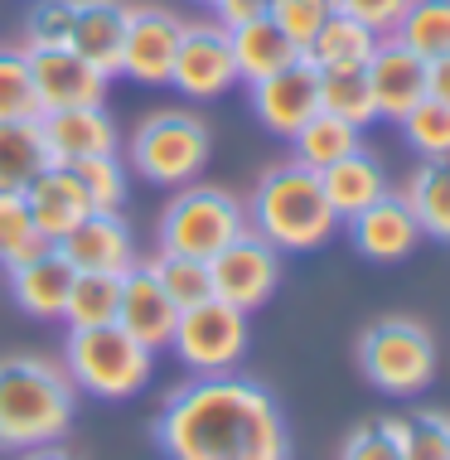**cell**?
I'll return each instance as SVG.
<instances>
[{"instance_id": "1", "label": "cell", "mask_w": 450, "mask_h": 460, "mask_svg": "<svg viewBox=\"0 0 450 460\" xmlns=\"http://www.w3.org/2000/svg\"><path fill=\"white\" fill-rule=\"evenodd\" d=\"M165 460H291V427L261 383L214 373L170 393L155 417Z\"/></svg>"}, {"instance_id": "2", "label": "cell", "mask_w": 450, "mask_h": 460, "mask_svg": "<svg viewBox=\"0 0 450 460\" xmlns=\"http://www.w3.org/2000/svg\"><path fill=\"white\" fill-rule=\"evenodd\" d=\"M78 412V388L58 364L40 354L0 358V451H34L64 441Z\"/></svg>"}, {"instance_id": "3", "label": "cell", "mask_w": 450, "mask_h": 460, "mask_svg": "<svg viewBox=\"0 0 450 460\" xmlns=\"http://www.w3.org/2000/svg\"><path fill=\"white\" fill-rule=\"evenodd\" d=\"M252 233H261L277 252H315L330 243V233L340 228V214L330 208L320 184V170L286 160L271 165L252 190V208H247Z\"/></svg>"}, {"instance_id": "4", "label": "cell", "mask_w": 450, "mask_h": 460, "mask_svg": "<svg viewBox=\"0 0 450 460\" xmlns=\"http://www.w3.org/2000/svg\"><path fill=\"white\" fill-rule=\"evenodd\" d=\"M64 373L73 388L121 402V397L141 393L155 373V349L131 340L121 325H93V330H68L64 340Z\"/></svg>"}, {"instance_id": "5", "label": "cell", "mask_w": 450, "mask_h": 460, "mask_svg": "<svg viewBox=\"0 0 450 460\" xmlns=\"http://www.w3.org/2000/svg\"><path fill=\"white\" fill-rule=\"evenodd\" d=\"M252 228L247 223V208L237 204L228 190H214V184H184L180 194L165 204L160 214V252H180V257H218L233 238Z\"/></svg>"}, {"instance_id": "6", "label": "cell", "mask_w": 450, "mask_h": 460, "mask_svg": "<svg viewBox=\"0 0 450 460\" xmlns=\"http://www.w3.org/2000/svg\"><path fill=\"white\" fill-rule=\"evenodd\" d=\"M358 368L378 393L411 397L436 378V340L407 315H387L358 340Z\"/></svg>"}, {"instance_id": "7", "label": "cell", "mask_w": 450, "mask_h": 460, "mask_svg": "<svg viewBox=\"0 0 450 460\" xmlns=\"http://www.w3.org/2000/svg\"><path fill=\"white\" fill-rule=\"evenodd\" d=\"M208 151H214V136L194 111H155L131 141V165L160 190H184L208 165Z\"/></svg>"}, {"instance_id": "8", "label": "cell", "mask_w": 450, "mask_h": 460, "mask_svg": "<svg viewBox=\"0 0 450 460\" xmlns=\"http://www.w3.org/2000/svg\"><path fill=\"white\" fill-rule=\"evenodd\" d=\"M180 364L194 373V378H214V373H233L237 358L247 354V310H237L218 296L199 301L190 310H180L170 334Z\"/></svg>"}, {"instance_id": "9", "label": "cell", "mask_w": 450, "mask_h": 460, "mask_svg": "<svg viewBox=\"0 0 450 460\" xmlns=\"http://www.w3.org/2000/svg\"><path fill=\"white\" fill-rule=\"evenodd\" d=\"M208 281L214 296L237 310H257L271 301V291L281 286V252L261 233L247 228L243 238H233L218 257H208Z\"/></svg>"}, {"instance_id": "10", "label": "cell", "mask_w": 450, "mask_h": 460, "mask_svg": "<svg viewBox=\"0 0 450 460\" xmlns=\"http://www.w3.org/2000/svg\"><path fill=\"white\" fill-rule=\"evenodd\" d=\"M170 83L194 102L223 97L237 83V64H233V44L223 24H184L180 49H174V68Z\"/></svg>"}, {"instance_id": "11", "label": "cell", "mask_w": 450, "mask_h": 460, "mask_svg": "<svg viewBox=\"0 0 450 460\" xmlns=\"http://www.w3.org/2000/svg\"><path fill=\"white\" fill-rule=\"evenodd\" d=\"M30 54V78L40 93L44 111H64V107H102L107 97V73L97 64H87L73 44L54 49H24Z\"/></svg>"}, {"instance_id": "12", "label": "cell", "mask_w": 450, "mask_h": 460, "mask_svg": "<svg viewBox=\"0 0 450 460\" xmlns=\"http://www.w3.org/2000/svg\"><path fill=\"white\" fill-rule=\"evenodd\" d=\"M180 34H184V20L174 15V10H165V5H131L117 73H127V78H136V83H170Z\"/></svg>"}, {"instance_id": "13", "label": "cell", "mask_w": 450, "mask_h": 460, "mask_svg": "<svg viewBox=\"0 0 450 460\" xmlns=\"http://www.w3.org/2000/svg\"><path fill=\"white\" fill-rule=\"evenodd\" d=\"M252 111L261 117V127L271 136H286V141H291V136L320 111V68H310L305 58H296V64H286L281 73L252 83Z\"/></svg>"}, {"instance_id": "14", "label": "cell", "mask_w": 450, "mask_h": 460, "mask_svg": "<svg viewBox=\"0 0 450 460\" xmlns=\"http://www.w3.org/2000/svg\"><path fill=\"white\" fill-rule=\"evenodd\" d=\"M368 73V88H373V107L387 121H402L417 102H427V58L411 54L402 40L383 34L373 58L364 64Z\"/></svg>"}, {"instance_id": "15", "label": "cell", "mask_w": 450, "mask_h": 460, "mask_svg": "<svg viewBox=\"0 0 450 460\" xmlns=\"http://www.w3.org/2000/svg\"><path fill=\"white\" fill-rule=\"evenodd\" d=\"M174 320H180V310H174V301L165 296L155 267H150V262H131L127 271H121L117 325L127 330L131 340H141L146 349H165L170 334H174Z\"/></svg>"}, {"instance_id": "16", "label": "cell", "mask_w": 450, "mask_h": 460, "mask_svg": "<svg viewBox=\"0 0 450 460\" xmlns=\"http://www.w3.org/2000/svg\"><path fill=\"white\" fill-rule=\"evenodd\" d=\"M49 165H83L93 155H117V121L102 107H64L40 117Z\"/></svg>"}, {"instance_id": "17", "label": "cell", "mask_w": 450, "mask_h": 460, "mask_svg": "<svg viewBox=\"0 0 450 460\" xmlns=\"http://www.w3.org/2000/svg\"><path fill=\"white\" fill-rule=\"evenodd\" d=\"M20 194H24V204H30V218H34V228H40V238L49 247L93 214L87 190H83V180L73 165H44Z\"/></svg>"}, {"instance_id": "18", "label": "cell", "mask_w": 450, "mask_h": 460, "mask_svg": "<svg viewBox=\"0 0 450 460\" xmlns=\"http://www.w3.org/2000/svg\"><path fill=\"white\" fill-rule=\"evenodd\" d=\"M349 238H354V247L368 257V262H402V257L417 252L421 223L407 208L402 194L387 190L378 204H368L364 214L349 218Z\"/></svg>"}, {"instance_id": "19", "label": "cell", "mask_w": 450, "mask_h": 460, "mask_svg": "<svg viewBox=\"0 0 450 460\" xmlns=\"http://www.w3.org/2000/svg\"><path fill=\"white\" fill-rule=\"evenodd\" d=\"M54 247L73 271H117L121 277L136 262V243H131V228L121 214H87Z\"/></svg>"}, {"instance_id": "20", "label": "cell", "mask_w": 450, "mask_h": 460, "mask_svg": "<svg viewBox=\"0 0 450 460\" xmlns=\"http://www.w3.org/2000/svg\"><path fill=\"white\" fill-rule=\"evenodd\" d=\"M5 271H10V296L20 301V310H30L34 320H58L64 315L78 271L58 257V247H40L34 257L10 262Z\"/></svg>"}, {"instance_id": "21", "label": "cell", "mask_w": 450, "mask_h": 460, "mask_svg": "<svg viewBox=\"0 0 450 460\" xmlns=\"http://www.w3.org/2000/svg\"><path fill=\"white\" fill-rule=\"evenodd\" d=\"M320 184H324L330 208L340 214V223H349L354 214H364L368 204H378V199L387 194V170L364 151V146H358V151H349L344 160L324 165L320 170Z\"/></svg>"}, {"instance_id": "22", "label": "cell", "mask_w": 450, "mask_h": 460, "mask_svg": "<svg viewBox=\"0 0 450 460\" xmlns=\"http://www.w3.org/2000/svg\"><path fill=\"white\" fill-rule=\"evenodd\" d=\"M127 15L131 5H121V0H78V15H73V49L87 58V64H97L111 78L121 64V40H127Z\"/></svg>"}, {"instance_id": "23", "label": "cell", "mask_w": 450, "mask_h": 460, "mask_svg": "<svg viewBox=\"0 0 450 460\" xmlns=\"http://www.w3.org/2000/svg\"><path fill=\"white\" fill-rule=\"evenodd\" d=\"M383 34H373L368 24H358L354 15H344V10H330V20L320 24V34L305 44V64L320 68V73H344V68H364L373 58V49H378Z\"/></svg>"}, {"instance_id": "24", "label": "cell", "mask_w": 450, "mask_h": 460, "mask_svg": "<svg viewBox=\"0 0 450 460\" xmlns=\"http://www.w3.org/2000/svg\"><path fill=\"white\" fill-rule=\"evenodd\" d=\"M228 44H233V64H237V78H243V83H261V78H271V73H281L286 64H296V58H300V49L286 40L277 24H271V15L233 24Z\"/></svg>"}, {"instance_id": "25", "label": "cell", "mask_w": 450, "mask_h": 460, "mask_svg": "<svg viewBox=\"0 0 450 460\" xmlns=\"http://www.w3.org/2000/svg\"><path fill=\"white\" fill-rule=\"evenodd\" d=\"M402 199L421 223V238L450 243V160H421L411 170Z\"/></svg>"}, {"instance_id": "26", "label": "cell", "mask_w": 450, "mask_h": 460, "mask_svg": "<svg viewBox=\"0 0 450 460\" xmlns=\"http://www.w3.org/2000/svg\"><path fill=\"white\" fill-rule=\"evenodd\" d=\"M49 165L40 121H0V194L24 190Z\"/></svg>"}, {"instance_id": "27", "label": "cell", "mask_w": 450, "mask_h": 460, "mask_svg": "<svg viewBox=\"0 0 450 460\" xmlns=\"http://www.w3.org/2000/svg\"><path fill=\"white\" fill-rule=\"evenodd\" d=\"M117 301H121V277L117 271H78L64 305L68 330H93V325H117Z\"/></svg>"}, {"instance_id": "28", "label": "cell", "mask_w": 450, "mask_h": 460, "mask_svg": "<svg viewBox=\"0 0 450 460\" xmlns=\"http://www.w3.org/2000/svg\"><path fill=\"white\" fill-rule=\"evenodd\" d=\"M291 146H296L300 165L324 170V165H334V160H344L349 151H358V127L330 117V111H315V117H310L305 127L291 136Z\"/></svg>"}, {"instance_id": "29", "label": "cell", "mask_w": 450, "mask_h": 460, "mask_svg": "<svg viewBox=\"0 0 450 460\" xmlns=\"http://www.w3.org/2000/svg\"><path fill=\"white\" fill-rule=\"evenodd\" d=\"M393 40H402L427 64L431 58H446L450 54V0H411L407 15L397 20Z\"/></svg>"}, {"instance_id": "30", "label": "cell", "mask_w": 450, "mask_h": 460, "mask_svg": "<svg viewBox=\"0 0 450 460\" xmlns=\"http://www.w3.org/2000/svg\"><path fill=\"white\" fill-rule=\"evenodd\" d=\"M320 111L349 121V127L364 131L368 121H378V107H373V88L364 68H344V73H320Z\"/></svg>"}, {"instance_id": "31", "label": "cell", "mask_w": 450, "mask_h": 460, "mask_svg": "<svg viewBox=\"0 0 450 460\" xmlns=\"http://www.w3.org/2000/svg\"><path fill=\"white\" fill-rule=\"evenodd\" d=\"M40 93L30 78V54L24 49H0V121H40Z\"/></svg>"}, {"instance_id": "32", "label": "cell", "mask_w": 450, "mask_h": 460, "mask_svg": "<svg viewBox=\"0 0 450 460\" xmlns=\"http://www.w3.org/2000/svg\"><path fill=\"white\" fill-rule=\"evenodd\" d=\"M150 267H155V277H160V286H165V296L174 301V310H190V305H199V301H208V296H214L208 262H199V257L160 252Z\"/></svg>"}, {"instance_id": "33", "label": "cell", "mask_w": 450, "mask_h": 460, "mask_svg": "<svg viewBox=\"0 0 450 460\" xmlns=\"http://www.w3.org/2000/svg\"><path fill=\"white\" fill-rule=\"evenodd\" d=\"M397 127H402L407 146L421 160H450V107H441V102L427 97V102H417Z\"/></svg>"}, {"instance_id": "34", "label": "cell", "mask_w": 450, "mask_h": 460, "mask_svg": "<svg viewBox=\"0 0 450 460\" xmlns=\"http://www.w3.org/2000/svg\"><path fill=\"white\" fill-rule=\"evenodd\" d=\"M340 460H411L407 456V417L364 421V427L344 441V456Z\"/></svg>"}, {"instance_id": "35", "label": "cell", "mask_w": 450, "mask_h": 460, "mask_svg": "<svg viewBox=\"0 0 450 460\" xmlns=\"http://www.w3.org/2000/svg\"><path fill=\"white\" fill-rule=\"evenodd\" d=\"M40 247H49L40 238V228H34L30 218V204H24V194H0V262H24V257H34Z\"/></svg>"}, {"instance_id": "36", "label": "cell", "mask_w": 450, "mask_h": 460, "mask_svg": "<svg viewBox=\"0 0 450 460\" xmlns=\"http://www.w3.org/2000/svg\"><path fill=\"white\" fill-rule=\"evenodd\" d=\"M87 190V204H93V214H121V204H127V165H121L117 155H93L83 160V165H73Z\"/></svg>"}, {"instance_id": "37", "label": "cell", "mask_w": 450, "mask_h": 460, "mask_svg": "<svg viewBox=\"0 0 450 460\" xmlns=\"http://www.w3.org/2000/svg\"><path fill=\"white\" fill-rule=\"evenodd\" d=\"M330 10H334L330 0H271L267 15H271V24H277L286 40L305 54V44L320 34V24L330 20Z\"/></svg>"}, {"instance_id": "38", "label": "cell", "mask_w": 450, "mask_h": 460, "mask_svg": "<svg viewBox=\"0 0 450 460\" xmlns=\"http://www.w3.org/2000/svg\"><path fill=\"white\" fill-rule=\"evenodd\" d=\"M73 15L78 0H34L30 20H24V49H54L73 40Z\"/></svg>"}, {"instance_id": "39", "label": "cell", "mask_w": 450, "mask_h": 460, "mask_svg": "<svg viewBox=\"0 0 450 460\" xmlns=\"http://www.w3.org/2000/svg\"><path fill=\"white\" fill-rule=\"evenodd\" d=\"M407 456L411 460H450V417L446 412L407 417Z\"/></svg>"}, {"instance_id": "40", "label": "cell", "mask_w": 450, "mask_h": 460, "mask_svg": "<svg viewBox=\"0 0 450 460\" xmlns=\"http://www.w3.org/2000/svg\"><path fill=\"white\" fill-rule=\"evenodd\" d=\"M411 0H334V10H344V15H354L358 24H368L373 34H393L397 20L407 15Z\"/></svg>"}, {"instance_id": "41", "label": "cell", "mask_w": 450, "mask_h": 460, "mask_svg": "<svg viewBox=\"0 0 450 460\" xmlns=\"http://www.w3.org/2000/svg\"><path fill=\"white\" fill-rule=\"evenodd\" d=\"M208 5L218 10V24H223V30H233V24H247V20L267 15L271 0H208Z\"/></svg>"}, {"instance_id": "42", "label": "cell", "mask_w": 450, "mask_h": 460, "mask_svg": "<svg viewBox=\"0 0 450 460\" xmlns=\"http://www.w3.org/2000/svg\"><path fill=\"white\" fill-rule=\"evenodd\" d=\"M427 97H431V102H441V107H450V54L427 64Z\"/></svg>"}, {"instance_id": "43", "label": "cell", "mask_w": 450, "mask_h": 460, "mask_svg": "<svg viewBox=\"0 0 450 460\" xmlns=\"http://www.w3.org/2000/svg\"><path fill=\"white\" fill-rule=\"evenodd\" d=\"M20 460H78V456H68L64 446H34V451H20Z\"/></svg>"}, {"instance_id": "44", "label": "cell", "mask_w": 450, "mask_h": 460, "mask_svg": "<svg viewBox=\"0 0 450 460\" xmlns=\"http://www.w3.org/2000/svg\"><path fill=\"white\" fill-rule=\"evenodd\" d=\"M330 5H334V0H330Z\"/></svg>"}, {"instance_id": "45", "label": "cell", "mask_w": 450, "mask_h": 460, "mask_svg": "<svg viewBox=\"0 0 450 460\" xmlns=\"http://www.w3.org/2000/svg\"><path fill=\"white\" fill-rule=\"evenodd\" d=\"M204 5H208V0H204Z\"/></svg>"}]
</instances>
